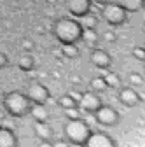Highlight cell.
Segmentation results:
<instances>
[{
	"label": "cell",
	"instance_id": "4dcf8cb0",
	"mask_svg": "<svg viewBox=\"0 0 145 147\" xmlns=\"http://www.w3.org/2000/svg\"><path fill=\"white\" fill-rule=\"evenodd\" d=\"M47 4H51V5H54V4H58V0H46Z\"/></svg>",
	"mask_w": 145,
	"mask_h": 147
},
{
	"label": "cell",
	"instance_id": "4316f807",
	"mask_svg": "<svg viewBox=\"0 0 145 147\" xmlns=\"http://www.w3.org/2000/svg\"><path fill=\"white\" fill-rule=\"evenodd\" d=\"M52 147H74V145H72L70 142H66V140H54Z\"/></svg>",
	"mask_w": 145,
	"mask_h": 147
},
{
	"label": "cell",
	"instance_id": "6da1fadb",
	"mask_svg": "<svg viewBox=\"0 0 145 147\" xmlns=\"http://www.w3.org/2000/svg\"><path fill=\"white\" fill-rule=\"evenodd\" d=\"M82 23L75 18H58L52 25V35L56 37V40L63 44H77L82 39Z\"/></svg>",
	"mask_w": 145,
	"mask_h": 147
},
{
	"label": "cell",
	"instance_id": "484cf974",
	"mask_svg": "<svg viewBox=\"0 0 145 147\" xmlns=\"http://www.w3.org/2000/svg\"><path fill=\"white\" fill-rule=\"evenodd\" d=\"M5 67H9V58L5 53H0V68H5Z\"/></svg>",
	"mask_w": 145,
	"mask_h": 147
},
{
	"label": "cell",
	"instance_id": "1f68e13d",
	"mask_svg": "<svg viewBox=\"0 0 145 147\" xmlns=\"http://www.w3.org/2000/svg\"><path fill=\"white\" fill-rule=\"evenodd\" d=\"M142 32H143V33H145V25H143V28H142Z\"/></svg>",
	"mask_w": 145,
	"mask_h": 147
},
{
	"label": "cell",
	"instance_id": "ac0fdd59",
	"mask_svg": "<svg viewBox=\"0 0 145 147\" xmlns=\"http://www.w3.org/2000/svg\"><path fill=\"white\" fill-rule=\"evenodd\" d=\"M101 77L105 79V82H107V88H119V84H121V79H119V76H117L115 72L105 70V74H103Z\"/></svg>",
	"mask_w": 145,
	"mask_h": 147
},
{
	"label": "cell",
	"instance_id": "cb8c5ba5",
	"mask_svg": "<svg viewBox=\"0 0 145 147\" xmlns=\"http://www.w3.org/2000/svg\"><path fill=\"white\" fill-rule=\"evenodd\" d=\"M130 82H131V88H138V86H143L145 84V81H143V77L140 76V74H130Z\"/></svg>",
	"mask_w": 145,
	"mask_h": 147
},
{
	"label": "cell",
	"instance_id": "f1b7e54d",
	"mask_svg": "<svg viewBox=\"0 0 145 147\" xmlns=\"http://www.w3.org/2000/svg\"><path fill=\"white\" fill-rule=\"evenodd\" d=\"M39 147H52V142L51 140H40V145Z\"/></svg>",
	"mask_w": 145,
	"mask_h": 147
},
{
	"label": "cell",
	"instance_id": "2e32d148",
	"mask_svg": "<svg viewBox=\"0 0 145 147\" xmlns=\"http://www.w3.org/2000/svg\"><path fill=\"white\" fill-rule=\"evenodd\" d=\"M61 53H63L65 58H70V60H75V58L81 56V51H79L77 44H63Z\"/></svg>",
	"mask_w": 145,
	"mask_h": 147
},
{
	"label": "cell",
	"instance_id": "7c38bea8",
	"mask_svg": "<svg viewBox=\"0 0 145 147\" xmlns=\"http://www.w3.org/2000/svg\"><path fill=\"white\" fill-rule=\"evenodd\" d=\"M33 131L40 140H51L52 138V128L47 121H35L33 123Z\"/></svg>",
	"mask_w": 145,
	"mask_h": 147
},
{
	"label": "cell",
	"instance_id": "d4e9b609",
	"mask_svg": "<svg viewBox=\"0 0 145 147\" xmlns=\"http://www.w3.org/2000/svg\"><path fill=\"white\" fill-rule=\"evenodd\" d=\"M133 58L138 61H145V47H140V46L133 47Z\"/></svg>",
	"mask_w": 145,
	"mask_h": 147
},
{
	"label": "cell",
	"instance_id": "52a82bcc",
	"mask_svg": "<svg viewBox=\"0 0 145 147\" xmlns=\"http://www.w3.org/2000/svg\"><path fill=\"white\" fill-rule=\"evenodd\" d=\"M101 107V98L95 91H84L79 98V109L86 114H95L96 110Z\"/></svg>",
	"mask_w": 145,
	"mask_h": 147
},
{
	"label": "cell",
	"instance_id": "8fae6325",
	"mask_svg": "<svg viewBox=\"0 0 145 147\" xmlns=\"http://www.w3.org/2000/svg\"><path fill=\"white\" fill-rule=\"evenodd\" d=\"M89 58H91V63L100 70H108L112 65V56L105 49H100V47H95L91 51V56Z\"/></svg>",
	"mask_w": 145,
	"mask_h": 147
},
{
	"label": "cell",
	"instance_id": "8992f818",
	"mask_svg": "<svg viewBox=\"0 0 145 147\" xmlns=\"http://www.w3.org/2000/svg\"><path fill=\"white\" fill-rule=\"evenodd\" d=\"M25 93H26L28 100L32 102V105H46L49 102V96H51L47 86H44L42 82H37V81L30 82Z\"/></svg>",
	"mask_w": 145,
	"mask_h": 147
},
{
	"label": "cell",
	"instance_id": "44dd1931",
	"mask_svg": "<svg viewBox=\"0 0 145 147\" xmlns=\"http://www.w3.org/2000/svg\"><path fill=\"white\" fill-rule=\"evenodd\" d=\"M89 88H91L95 93H103V91H107V82H105L103 77H93L89 81Z\"/></svg>",
	"mask_w": 145,
	"mask_h": 147
},
{
	"label": "cell",
	"instance_id": "5b68a950",
	"mask_svg": "<svg viewBox=\"0 0 145 147\" xmlns=\"http://www.w3.org/2000/svg\"><path fill=\"white\" fill-rule=\"evenodd\" d=\"M93 116H95L96 123L100 126H105V128H114V126H117L121 123V114L117 112L114 107H110V105H103L101 103V107L96 110Z\"/></svg>",
	"mask_w": 145,
	"mask_h": 147
},
{
	"label": "cell",
	"instance_id": "f546056e",
	"mask_svg": "<svg viewBox=\"0 0 145 147\" xmlns=\"http://www.w3.org/2000/svg\"><path fill=\"white\" fill-rule=\"evenodd\" d=\"M91 2H93V4H96V5H101V7H103V5L108 2V0H91Z\"/></svg>",
	"mask_w": 145,
	"mask_h": 147
},
{
	"label": "cell",
	"instance_id": "d6a6232c",
	"mask_svg": "<svg viewBox=\"0 0 145 147\" xmlns=\"http://www.w3.org/2000/svg\"><path fill=\"white\" fill-rule=\"evenodd\" d=\"M143 9H145V0H143Z\"/></svg>",
	"mask_w": 145,
	"mask_h": 147
},
{
	"label": "cell",
	"instance_id": "3957f363",
	"mask_svg": "<svg viewBox=\"0 0 145 147\" xmlns=\"http://www.w3.org/2000/svg\"><path fill=\"white\" fill-rule=\"evenodd\" d=\"M4 109L5 112L12 117H25L26 114H30V109H32V102L28 100L25 91L19 89H14L9 91L4 96Z\"/></svg>",
	"mask_w": 145,
	"mask_h": 147
},
{
	"label": "cell",
	"instance_id": "83f0119b",
	"mask_svg": "<svg viewBox=\"0 0 145 147\" xmlns=\"http://www.w3.org/2000/svg\"><path fill=\"white\" fill-rule=\"evenodd\" d=\"M103 37H105V40H108V42H115V33L114 32H105Z\"/></svg>",
	"mask_w": 145,
	"mask_h": 147
},
{
	"label": "cell",
	"instance_id": "ffe728a7",
	"mask_svg": "<svg viewBox=\"0 0 145 147\" xmlns=\"http://www.w3.org/2000/svg\"><path fill=\"white\" fill-rule=\"evenodd\" d=\"M17 67H19L23 72H30V70H33V67H35V60H33V56H30V54H23V56L19 58V61H17Z\"/></svg>",
	"mask_w": 145,
	"mask_h": 147
},
{
	"label": "cell",
	"instance_id": "9c48e42d",
	"mask_svg": "<svg viewBox=\"0 0 145 147\" xmlns=\"http://www.w3.org/2000/svg\"><path fill=\"white\" fill-rule=\"evenodd\" d=\"M117 98H119V102H121L124 107H128V109H133V107L140 105V102H142L140 93H136V89L131 88V86H124V88H121Z\"/></svg>",
	"mask_w": 145,
	"mask_h": 147
},
{
	"label": "cell",
	"instance_id": "7a4b0ae2",
	"mask_svg": "<svg viewBox=\"0 0 145 147\" xmlns=\"http://www.w3.org/2000/svg\"><path fill=\"white\" fill-rule=\"evenodd\" d=\"M91 126H89L82 117L79 119H66V123L63 124V135L65 140L70 142L75 147H84L87 137L91 135Z\"/></svg>",
	"mask_w": 145,
	"mask_h": 147
},
{
	"label": "cell",
	"instance_id": "7402d4cb",
	"mask_svg": "<svg viewBox=\"0 0 145 147\" xmlns=\"http://www.w3.org/2000/svg\"><path fill=\"white\" fill-rule=\"evenodd\" d=\"M82 20H84L82 26H86V28H96V25H98V18L95 14H91V12H87Z\"/></svg>",
	"mask_w": 145,
	"mask_h": 147
},
{
	"label": "cell",
	"instance_id": "ba28073f",
	"mask_svg": "<svg viewBox=\"0 0 145 147\" xmlns=\"http://www.w3.org/2000/svg\"><path fill=\"white\" fill-rule=\"evenodd\" d=\"M84 147H117V144L105 131H91V135L87 137Z\"/></svg>",
	"mask_w": 145,
	"mask_h": 147
},
{
	"label": "cell",
	"instance_id": "5bb4252c",
	"mask_svg": "<svg viewBox=\"0 0 145 147\" xmlns=\"http://www.w3.org/2000/svg\"><path fill=\"white\" fill-rule=\"evenodd\" d=\"M87 47H95L100 40V35L95 28H84L82 30V39H81Z\"/></svg>",
	"mask_w": 145,
	"mask_h": 147
},
{
	"label": "cell",
	"instance_id": "603a6c76",
	"mask_svg": "<svg viewBox=\"0 0 145 147\" xmlns=\"http://www.w3.org/2000/svg\"><path fill=\"white\" fill-rule=\"evenodd\" d=\"M65 117H66V119H79V117H81V109H79V107L65 109Z\"/></svg>",
	"mask_w": 145,
	"mask_h": 147
},
{
	"label": "cell",
	"instance_id": "4fadbf2b",
	"mask_svg": "<svg viewBox=\"0 0 145 147\" xmlns=\"http://www.w3.org/2000/svg\"><path fill=\"white\" fill-rule=\"evenodd\" d=\"M0 147H17V137L11 128L0 126Z\"/></svg>",
	"mask_w": 145,
	"mask_h": 147
},
{
	"label": "cell",
	"instance_id": "30bf717a",
	"mask_svg": "<svg viewBox=\"0 0 145 147\" xmlns=\"http://www.w3.org/2000/svg\"><path fill=\"white\" fill-rule=\"evenodd\" d=\"M91 0H66V9L74 18H84L87 12H91Z\"/></svg>",
	"mask_w": 145,
	"mask_h": 147
},
{
	"label": "cell",
	"instance_id": "9a60e30c",
	"mask_svg": "<svg viewBox=\"0 0 145 147\" xmlns=\"http://www.w3.org/2000/svg\"><path fill=\"white\" fill-rule=\"evenodd\" d=\"M30 114L33 116L35 121H49V112H47L46 105H32Z\"/></svg>",
	"mask_w": 145,
	"mask_h": 147
},
{
	"label": "cell",
	"instance_id": "277c9868",
	"mask_svg": "<svg viewBox=\"0 0 145 147\" xmlns=\"http://www.w3.org/2000/svg\"><path fill=\"white\" fill-rule=\"evenodd\" d=\"M101 18L114 28L122 26L128 21V12L124 11V7L117 2H107L101 9Z\"/></svg>",
	"mask_w": 145,
	"mask_h": 147
},
{
	"label": "cell",
	"instance_id": "e0dca14e",
	"mask_svg": "<svg viewBox=\"0 0 145 147\" xmlns=\"http://www.w3.org/2000/svg\"><path fill=\"white\" fill-rule=\"evenodd\" d=\"M126 12H138L143 9V0H122V4Z\"/></svg>",
	"mask_w": 145,
	"mask_h": 147
},
{
	"label": "cell",
	"instance_id": "d6986e66",
	"mask_svg": "<svg viewBox=\"0 0 145 147\" xmlns=\"http://www.w3.org/2000/svg\"><path fill=\"white\" fill-rule=\"evenodd\" d=\"M58 107H61L63 110L65 109H72V107H79V102L72 95H61L58 98Z\"/></svg>",
	"mask_w": 145,
	"mask_h": 147
}]
</instances>
